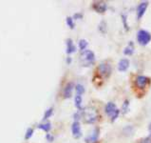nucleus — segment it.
Returning <instances> with one entry per match:
<instances>
[{"mask_svg": "<svg viewBox=\"0 0 151 143\" xmlns=\"http://www.w3.org/2000/svg\"><path fill=\"white\" fill-rule=\"evenodd\" d=\"M67 24H68V26L71 29H73L74 26H75L73 18H72V17H67Z\"/></svg>", "mask_w": 151, "mask_h": 143, "instance_id": "21", "label": "nucleus"}, {"mask_svg": "<svg viewBox=\"0 0 151 143\" xmlns=\"http://www.w3.org/2000/svg\"><path fill=\"white\" fill-rule=\"evenodd\" d=\"M92 8L93 10L97 13H103L107 11V5L105 1H95L93 2L92 4Z\"/></svg>", "mask_w": 151, "mask_h": 143, "instance_id": "6", "label": "nucleus"}, {"mask_svg": "<svg viewBox=\"0 0 151 143\" xmlns=\"http://www.w3.org/2000/svg\"><path fill=\"white\" fill-rule=\"evenodd\" d=\"M71 131H72V134H73L75 138H80L82 136V131H81V126L79 121H74L72 123Z\"/></svg>", "mask_w": 151, "mask_h": 143, "instance_id": "7", "label": "nucleus"}, {"mask_svg": "<svg viewBox=\"0 0 151 143\" xmlns=\"http://www.w3.org/2000/svg\"><path fill=\"white\" fill-rule=\"evenodd\" d=\"M32 134H33V129L32 128H29L26 132L25 134V139H29L32 136Z\"/></svg>", "mask_w": 151, "mask_h": 143, "instance_id": "22", "label": "nucleus"}, {"mask_svg": "<svg viewBox=\"0 0 151 143\" xmlns=\"http://www.w3.org/2000/svg\"><path fill=\"white\" fill-rule=\"evenodd\" d=\"M134 53V47H133V44L132 43H129V45L126 47V48L124 50V54H126V56H131L132 54Z\"/></svg>", "mask_w": 151, "mask_h": 143, "instance_id": "15", "label": "nucleus"}, {"mask_svg": "<svg viewBox=\"0 0 151 143\" xmlns=\"http://www.w3.org/2000/svg\"><path fill=\"white\" fill-rule=\"evenodd\" d=\"M52 113H53V108H48L47 111H46L45 115H44V118H43V119L46 120V119H48V117H50L52 115Z\"/></svg>", "mask_w": 151, "mask_h": 143, "instance_id": "20", "label": "nucleus"}, {"mask_svg": "<svg viewBox=\"0 0 151 143\" xmlns=\"http://www.w3.org/2000/svg\"><path fill=\"white\" fill-rule=\"evenodd\" d=\"M116 110H117V107H116V105L113 102H109L106 105V107H105V112H106V114L107 115H110V117L114 114Z\"/></svg>", "mask_w": 151, "mask_h": 143, "instance_id": "12", "label": "nucleus"}, {"mask_svg": "<svg viewBox=\"0 0 151 143\" xmlns=\"http://www.w3.org/2000/svg\"><path fill=\"white\" fill-rule=\"evenodd\" d=\"M74 89V84L72 82H69L68 84L66 85V87L64 88L63 91V95L65 98H69L72 95V91Z\"/></svg>", "mask_w": 151, "mask_h": 143, "instance_id": "9", "label": "nucleus"}, {"mask_svg": "<svg viewBox=\"0 0 151 143\" xmlns=\"http://www.w3.org/2000/svg\"><path fill=\"white\" fill-rule=\"evenodd\" d=\"M140 143H151V138L150 137H145V138H143Z\"/></svg>", "mask_w": 151, "mask_h": 143, "instance_id": "27", "label": "nucleus"}, {"mask_svg": "<svg viewBox=\"0 0 151 143\" xmlns=\"http://www.w3.org/2000/svg\"><path fill=\"white\" fill-rule=\"evenodd\" d=\"M99 134H100L99 128H95L92 132H91L90 136L88 137V139H87L88 143H95V142H97V141H98Z\"/></svg>", "mask_w": 151, "mask_h": 143, "instance_id": "10", "label": "nucleus"}, {"mask_svg": "<svg viewBox=\"0 0 151 143\" xmlns=\"http://www.w3.org/2000/svg\"><path fill=\"white\" fill-rule=\"evenodd\" d=\"M75 90H76V95H82L85 93V87L82 84H77L75 86Z\"/></svg>", "mask_w": 151, "mask_h": 143, "instance_id": "18", "label": "nucleus"}, {"mask_svg": "<svg viewBox=\"0 0 151 143\" xmlns=\"http://www.w3.org/2000/svg\"><path fill=\"white\" fill-rule=\"evenodd\" d=\"M122 18H123V22H124V26H125L126 30L127 31V30H128V26H127V23H126V15H122Z\"/></svg>", "mask_w": 151, "mask_h": 143, "instance_id": "25", "label": "nucleus"}, {"mask_svg": "<svg viewBox=\"0 0 151 143\" xmlns=\"http://www.w3.org/2000/svg\"><path fill=\"white\" fill-rule=\"evenodd\" d=\"M75 51H76V47L74 46L72 40L71 38H69V39H67V54H71L72 53H74Z\"/></svg>", "mask_w": 151, "mask_h": 143, "instance_id": "13", "label": "nucleus"}, {"mask_svg": "<svg viewBox=\"0 0 151 143\" xmlns=\"http://www.w3.org/2000/svg\"><path fill=\"white\" fill-rule=\"evenodd\" d=\"M119 114H120V111L117 109V110H116V111H115L114 114H113V115H111V121H112V122H113V121H115V120L117 119L118 117H119Z\"/></svg>", "mask_w": 151, "mask_h": 143, "instance_id": "24", "label": "nucleus"}, {"mask_svg": "<svg viewBox=\"0 0 151 143\" xmlns=\"http://www.w3.org/2000/svg\"><path fill=\"white\" fill-rule=\"evenodd\" d=\"M73 117H74V120L75 121H79V119L81 117H82V111H78L77 113H75V114L73 115Z\"/></svg>", "mask_w": 151, "mask_h": 143, "instance_id": "23", "label": "nucleus"}, {"mask_svg": "<svg viewBox=\"0 0 151 143\" xmlns=\"http://www.w3.org/2000/svg\"><path fill=\"white\" fill-rule=\"evenodd\" d=\"M147 7H148V2H146V1L142 2V3L137 7V19H138V20H140V19L144 16Z\"/></svg>", "mask_w": 151, "mask_h": 143, "instance_id": "8", "label": "nucleus"}, {"mask_svg": "<svg viewBox=\"0 0 151 143\" xmlns=\"http://www.w3.org/2000/svg\"><path fill=\"white\" fill-rule=\"evenodd\" d=\"M82 17H83L82 13H75V15H74V18L75 19H81Z\"/></svg>", "mask_w": 151, "mask_h": 143, "instance_id": "28", "label": "nucleus"}, {"mask_svg": "<svg viewBox=\"0 0 151 143\" xmlns=\"http://www.w3.org/2000/svg\"><path fill=\"white\" fill-rule=\"evenodd\" d=\"M71 62V57H68V58H67V63L69 64Z\"/></svg>", "mask_w": 151, "mask_h": 143, "instance_id": "29", "label": "nucleus"}, {"mask_svg": "<svg viewBox=\"0 0 151 143\" xmlns=\"http://www.w3.org/2000/svg\"><path fill=\"white\" fill-rule=\"evenodd\" d=\"M80 61L82 66H84V67H88L91 64H93V62L95 61V54L90 50L82 52V54H80Z\"/></svg>", "mask_w": 151, "mask_h": 143, "instance_id": "2", "label": "nucleus"}, {"mask_svg": "<svg viewBox=\"0 0 151 143\" xmlns=\"http://www.w3.org/2000/svg\"><path fill=\"white\" fill-rule=\"evenodd\" d=\"M74 103H75V107L77 109L81 110V108H82V95H75Z\"/></svg>", "mask_w": 151, "mask_h": 143, "instance_id": "14", "label": "nucleus"}, {"mask_svg": "<svg viewBox=\"0 0 151 143\" xmlns=\"http://www.w3.org/2000/svg\"><path fill=\"white\" fill-rule=\"evenodd\" d=\"M97 71H98L99 75H101L103 78H109L110 75H111L112 72V68L111 65L107 62H102L101 64L98 65L97 67Z\"/></svg>", "mask_w": 151, "mask_h": 143, "instance_id": "3", "label": "nucleus"}, {"mask_svg": "<svg viewBox=\"0 0 151 143\" xmlns=\"http://www.w3.org/2000/svg\"><path fill=\"white\" fill-rule=\"evenodd\" d=\"M149 82H150L149 78H148L147 76H144V75H138L135 78L136 87L138 88V89H141V90L145 89V87L147 86Z\"/></svg>", "mask_w": 151, "mask_h": 143, "instance_id": "5", "label": "nucleus"}, {"mask_svg": "<svg viewBox=\"0 0 151 143\" xmlns=\"http://www.w3.org/2000/svg\"><path fill=\"white\" fill-rule=\"evenodd\" d=\"M128 107H129V100L128 99H126L125 101H124L123 106H122V113H123V115H125V114H126V113H127Z\"/></svg>", "mask_w": 151, "mask_h": 143, "instance_id": "19", "label": "nucleus"}, {"mask_svg": "<svg viewBox=\"0 0 151 143\" xmlns=\"http://www.w3.org/2000/svg\"><path fill=\"white\" fill-rule=\"evenodd\" d=\"M38 128L41 129V130L45 131V132H50V129H52V124H50V122H47V123H44V124H39L38 125Z\"/></svg>", "mask_w": 151, "mask_h": 143, "instance_id": "17", "label": "nucleus"}, {"mask_svg": "<svg viewBox=\"0 0 151 143\" xmlns=\"http://www.w3.org/2000/svg\"><path fill=\"white\" fill-rule=\"evenodd\" d=\"M79 49L82 52H85V51H87V48H88V41L87 40H85V39H81L79 40Z\"/></svg>", "mask_w": 151, "mask_h": 143, "instance_id": "16", "label": "nucleus"}, {"mask_svg": "<svg viewBox=\"0 0 151 143\" xmlns=\"http://www.w3.org/2000/svg\"><path fill=\"white\" fill-rule=\"evenodd\" d=\"M82 118L84 122L88 123V124H93L98 120L99 113L94 107H86L85 109L82 110Z\"/></svg>", "mask_w": 151, "mask_h": 143, "instance_id": "1", "label": "nucleus"}, {"mask_svg": "<svg viewBox=\"0 0 151 143\" xmlns=\"http://www.w3.org/2000/svg\"><path fill=\"white\" fill-rule=\"evenodd\" d=\"M46 138H47L48 141L52 142V141H53V139H54V137H53L50 134H47V136H46Z\"/></svg>", "mask_w": 151, "mask_h": 143, "instance_id": "26", "label": "nucleus"}, {"mask_svg": "<svg viewBox=\"0 0 151 143\" xmlns=\"http://www.w3.org/2000/svg\"><path fill=\"white\" fill-rule=\"evenodd\" d=\"M129 67V60L126 58L121 59L118 63V70L120 72H126Z\"/></svg>", "mask_w": 151, "mask_h": 143, "instance_id": "11", "label": "nucleus"}, {"mask_svg": "<svg viewBox=\"0 0 151 143\" xmlns=\"http://www.w3.org/2000/svg\"><path fill=\"white\" fill-rule=\"evenodd\" d=\"M148 132H149V134H150V136H151V123L149 124V127H148Z\"/></svg>", "mask_w": 151, "mask_h": 143, "instance_id": "30", "label": "nucleus"}, {"mask_svg": "<svg viewBox=\"0 0 151 143\" xmlns=\"http://www.w3.org/2000/svg\"><path fill=\"white\" fill-rule=\"evenodd\" d=\"M137 41L140 45L145 46L151 41V34L149 32L145 31V30H140L137 34Z\"/></svg>", "mask_w": 151, "mask_h": 143, "instance_id": "4", "label": "nucleus"}]
</instances>
